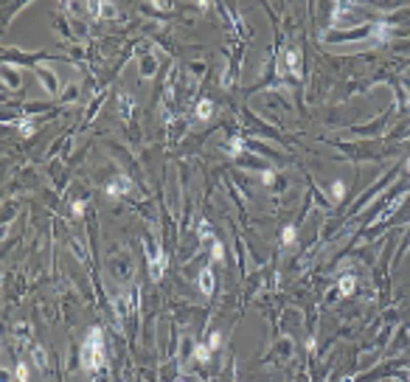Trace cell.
<instances>
[{
  "mask_svg": "<svg viewBox=\"0 0 410 382\" xmlns=\"http://www.w3.org/2000/svg\"><path fill=\"white\" fill-rule=\"evenodd\" d=\"M113 303H115V309H118V315H129L135 309V290H126L124 295H118Z\"/></svg>",
  "mask_w": 410,
  "mask_h": 382,
  "instance_id": "3957f363",
  "label": "cell"
},
{
  "mask_svg": "<svg viewBox=\"0 0 410 382\" xmlns=\"http://www.w3.org/2000/svg\"><path fill=\"white\" fill-rule=\"evenodd\" d=\"M14 374H17V380L20 382H28V368H25V362H20V365L14 368Z\"/></svg>",
  "mask_w": 410,
  "mask_h": 382,
  "instance_id": "d6986e66",
  "label": "cell"
},
{
  "mask_svg": "<svg viewBox=\"0 0 410 382\" xmlns=\"http://www.w3.org/2000/svg\"><path fill=\"white\" fill-rule=\"evenodd\" d=\"M70 211H73V216H82V213H84V200H76L70 205Z\"/></svg>",
  "mask_w": 410,
  "mask_h": 382,
  "instance_id": "7402d4cb",
  "label": "cell"
},
{
  "mask_svg": "<svg viewBox=\"0 0 410 382\" xmlns=\"http://www.w3.org/2000/svg\"><path fill=\"white\" fill-rule=\"evenodd\" d=\"M242 149H245V141H242L239 135H236V138H233V141H230V146H228V152H230V157H236L242 152Z\"/></svg>",
  "mask_w": 410,
  "mask_h": 382,
  "instance_id": "2e32d148",
  "label": "cell"
},
{
  "mask_svg": "<svg viewBox=\"0 0 410 382\" xmlns=\"http://www.w3.org/2000/svg\"><path fill=\"white\" fill-rule=\"evenodd\" d=\"M287 70H289L292 76H301V54H298L295 48L287 51Z\"/></svg>",
  "mask_w": 410,
  "mask_h": 382,
  "instance_id": "5b68a950",
  "label": "cell"
},
{
  "mask_svg": "<svg viewBox=\"0 0 410 382\" xmlns=\"http://www.w3.org/2000/svg\"><path fill=\"white\" fill-rule=\"evenodd\" d=\"M3 382H9V377H3Z\"/></svg>",
  "mask_w": 410,
  "mask_h": 382,
  "instance_id": "484cf974",
  "label": "cell"
},
{
  "mask_svg": "<svg viewBox=\"0 0 410 382\" xmlns=\"http://www.w3.org/2000/svg\"><path fill=\"white\" fill-rule=\"evenodd\" d=\"M118 112L124 118H132V96L129 93H118Z\"/></svg>",
  "mask_w": 410,
  "mask_h": 382,
  "instance_id": "ba28073f",
  "label": "cell"
},
{
  "mask_svg": "<svg viewBox=\"0 0 410 382\" xmlns=\"http://www.w3.org/2000/svg\"><path fill=\"white\" fill-rule=\"evenodd\" d=\"M37 73H40V79H42V85H45L51 93H57V87H59V82H57V76L54 73H48L45 67H37Z\"/></svg>",
  "mask_w": 410,
  "mask_h": 382,
  "instance_id": "7c38bea8",
  "label": "cell"
},
{
  "mask_svg": "<svg viewBox=\"0 0 410 382\" xmlns=\"http://www.w3.org/2000/svg\"><path fill=\"white\" fill-rule=\"evenodd\" d=\"M177 382H185V380H177Z\"/></svg>",
  "mask_w": 410,
  "mask_h": 382,
  "instance_id": "83f0119b",
  "label": "cell"
},
{
  "mask_svg": "<svg viewBox=\"0 0 410 382\" xmlns=\"http://www.w3.org/2000/svg\"><path fill=\"white\" fill-rule=\"evenodd\" d=\"M354 287H357V281H354V276H343L340 284H337V290H340V295H351Z\"/></svg>",
  "mask_w": 410,
  "mask_h": 382,
  "instance_id": "4fadbf2b",
  "label": "cell"
},
{
  "mask_svg": "<svg viewBox=\"0 0 410 382\" xmlns=\"http://www.w3.org/2000/svg\"><path fill=\"white\" fill-rule=\"evenodd\" d=\"M126 191H132V180L126 177V174L115 177L113 183L107 186V194H110V197H121V194H126Z\"/></svg>",
  "mask_w": 410,
  "mask_h": 382,
  "instance_id": "277c9868",
  "label": "cell"
},
{
  "mask_svg": "<svg viewBox=\"0 0 410 382\" xmlns=\"http://www.w3.org/2000/svg\"><path fill=\"white\" fill-rule=\"evenodd\" d=\"M292 239H295V228H292V225H287L284 233H281V242H284V245H289Z\"/></svg>",
  "mask_w": 410,
  "mask_h": 382,
  "instance_id": "ac0fdd59",
  "label": "cell"
},
{
  "mask_svg": "<svg viewBox=\"0 0 410 382\" xmlns=\"http://www.w3.org/2000/svg\"><path fill=\"white\" fill-rule=\"evenodd\" d=\"M331 194H334V197H343V194H346V186H343L340 180H337V183L331 186Z\"/></svg>",
  "mask_w": 410,
  "mask_h": 382,
  "instance_id": "603a6c76",
  "label": "cell"
},
{
  "mask_svg": "<svg viewBox=\"0 0 410 382\" xmlns=\"http://www.w3.org/2000/svg\"><path fill=\"white\" fill-rule=\"evenodd\" d=\"M200 290H203L205 295L214 292V273H211V270H203V273H200Z\"/></svg>",
  "mask_w": 410,
  "mask_h": 382,
  "instance_id": "8fae6325",
  "label": "cell"
},
{
  "mask_svg": "<svg viewBox=\"0 0 410 382\" xmlns=\"http://www.w3.org/2000/svg\"><path fill=\"white\" fill-rule=\"evenodd\" d=\"M12 127H17L20 132H25V135H34L37 132V127L31 121H25V118H20V121H12Z\"/></svg>",
  "mask_w": 410,
  "mask_h": 382,
  "instance_id": "5bb4252c",
  "label": "cell"
},
{
  "mask_svg": "<svg viewBox=\"0 0 410 382\" xmlns=\"http://www.w3.org/2000/svg\"><path fill=\"white\" fill-rule=\"evenodd\" d=\"M262 183H264V186H273L275 174H273V171H262Z\"/></svg>",
  "mask_w": 410,
  "mask_h": 382,
  "instance_id": "cb8c5ba5",
  "label": "cell"
},
{
  "mask_svg": "<svg viewBox=\"0 0 410 382\" xmlns=\"http://www.w3.org/2000/svg\"><path fill=\"white\" fill-rule=\"evenodd\" d=\"M408 382H410V371H408Z\"/></svg>",
  "mask_w": 410,
  "mask_h": 382,
  "instance_id": "4316f807",
  "label": "cell"
},
{
  "mask_svg": "<svg viewBox=\"0 0 410 382\" xmlns=\"http://www.w3.org/2000/svg\"><path fill=\"white\" fill-rule=\"evenodd\" d=\"M31 360H34V365L40 371H48V354H45V348H42V346L31 348Z\"/></svg>",
  "mask_w": 410,
  "mask_h": 382,
  "instance_id": "52a82bcc",
  "label": "cell"
},
{
  "mask_svg": "<svg viewBox=\"0 0 410 382\" xmlns=\"http://www.w3.org/2000/svg\"><path fill=\"white\" fill-rule=\"evenodd\" d=\"M219 343H222V335H219V332H214V335L208 337V348H211V351H214V348H219Z\"/></svg>",
  "mask_w": 410,
  "mask_h": 382,
  "instance_id": "44dd1931",
  "label": "cell"
},
{
  "mask_svg": "<svg viewBox=\"0 0 410 382\" xmlns=\"http://www.w3.org/2000/svg\"><path fill=\"white\" fill-rule=\"evenodd\" d=\"M146 256H149V278L160 281L163 270H166V264H169V256H166L163 250H155L149 242H146Z\"/></svg>",
  "mask_w": 410,
  "mask_h": 382,
  "instance_id": "7a4b0ae2",
  "label": "cell"
},
{
  "mask_svg": "<svg viewBox=\"0 0 410 382\" xmlns=\"http://www.w3.org/2000/svg\"><path fill=\"white\" fill-rule=\"evenodd\" d=\"M118 11H115L113 3H102V17H115Z\"/></svg>",
  "mask_w": 410,
  "mask_h": 382,
  "instance_id": "ffe728a7",
  "label": "cell"
},
{
  "mask_svg": "<svg viewBox=\"0 0 410 382\" xmlns=\"http://www.w3.org/2000/svg\"><path fill=\"white\" fill-rule=\"evenodd\" d=\"M113 273H115V278L129 281V276H132V261H129L126 256H121V267H118V264H113Z\"/></svg>",
  "mask_w": 410,
  "mask_h": 382,
  "instance_id": "8992f818",
  "label": "cell"
},
{
  "mask_svg": "<svg viewBox=\"0 0 410 382\" xmlns=\"http://www.w3.org/2000/svg\"><path fill=\"white\" fill-rule=\"evenodd\" d=\"M211 115H214V101L203 99L200 104H197V118H200V121H208Z\"/></svg>",
  "mask_w": 410,
  "mask_h": 382,
  "instance_id": "30bf717a",
  "label": "cell"
},
{
  "mask_svg": "<svg viewBox=\"0 0 410 382\" xmlns=\"http://www.w3.org/2000/svg\"><path fill=\"white\" fill-rule=\"evenodd\" d=\"M79 362L84 371H102L104 368V335L102 329H93L90 335L84 337L79 351Z\"/></svg>",
  "mask_w": 410,
  "mask_h": 382,
  "instance_id": "6da1fadb",
  "label": "cell"
},
{
  "mask_svg": "<svg viewBox=\"0 0 410 382\" xmlns=\"http://www.w3.org/2000/svg\"><path fill=\"white\" fill-rule=\"evenodd\" d=\"M194 360L208 362V360H211V348H208V346H194Z\"/></svg>",
  "mask_w": 410,
  "mask_h": 382,
  "instance_id": "9a60e30c",
  "label": "cell"
},
{
  "mask_svg": "<svg viewBox=\"0 0 410 382\" xmlns=\"http://www.w3.org/2000/svg\"><path fill=\"white\" fill-rule=\"evenodd\" d=\"M211 258H214V261H222V258H225V247H222V242H214V245H211Z\"/></svg>",
  "mask_w": 410,
  "mask_h": 382,
  "instance_id": "e0dca14e",
  "label": "cell"
},
{
  "mask_svg": "<svg viewBox=\"0 0 410 382\" xmlns=\"http://www.w3.org/2000/svg\"><path fill=\"white\" fill-rule=\"evenodd\" d=\"M141 67H144V70H141V73H144V79H152V76H155V70H158V59L146 54L144 59H141Z\"/></svg>",
  "mask_w": 410,
  "mask_h": 382,
  "instance_id": "9c48e42d",
  "label": "cell"
},
{
  "mask_svg": "<svg viewBox=\"0 0 410 382\" xmlns=\"http://www.w3.org/2000/svg\"><path fill=\"white\" fill-rule=\"evenodd\" d=\"M408 171H410V157H408Z\"/></svg>",
  "mask_w": 410,
  "mask_h": 382,
  "instance_id": "d4e9b609",
  "label": "cell"
}]
</instances>
